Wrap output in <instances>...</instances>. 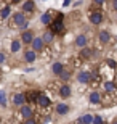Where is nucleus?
<instances>
[{"label": "nucleus", "instance_id": "nucleus-1", "mask_svg": "<svg viewBox=\"0 0 117 124\" xmlns=\"http://www.w3.org/2000/svg\"><path fill=\"white\" fill-rule=\"evenodd\" d=\"M64 19H58V18H53L51 23L48 24L50 26V32L51 34H63L64 32Z\"/></svg>", "mask_w": 117, "mask_h": 124}, {"label": "nucleus", "instance_id": "nucleus-15", "mask_svg": "<svg viewBox=\"0 0 117 124\" xmlns=\"http://www.w3.org/2000/svg\"><path fill=\"white\" fill-rule=\"evenodd\" d=\"M93 53H95L93 48H87V47H83L82 52H80V58H82V60H88V58H91Z\"/></svg>", "mask_w": 117, "mask_h": 124}, {"label": "nucleus", "instance_id": "nucleus-25", "mask_svg": "<svg viewBox=\"0 0 117 124\" xmlns=\"http://www.w3.org/2000/svg\"><path fill=\"white\" fill-rule=\"evenodd\" d=\"M59 78H61L63 82H66V81H69V78H71V73H69L68 69H63V71L59 73Z\"/></svg>", "mask_w": 117, "mask_h": 124}, {"label": "nucleus", "instance_id": "nucleus-5", "mask_svg": "<svg viewBox=\"0 0 117 124\" xmlns=\"http://www.w3.org/2000/svg\"><path fill=\"white\" fill-rule=\"evenodd\" d=\"M104 90H106V95H114V93L117 92V84L112 82V81H106V82L103 84Z\"/></svg>", "mask_w": 117, "mask_h": 124}, {"label": "nucleus", "instance_id": "nucleus-4", "mask_svg": "<svg viewBox=\"0 0 117 124\" xmlns=\"http://www.w3.org/2000/svg\"><path fill=\"white\" fill-rule=\"evenodd\" d=\"M27 19H26V16H24V13H14L13 15V19H11V26H21V24H24Z\"/></svg>", "mask_w": 117, "mask_h": 124}, {"label": "nucleus", "instance_id": "nucleus-11", "mask_svg": "<svg viewBox=\"0 0 117 124\" xmlns=\"http://www.w3.org/2000/svg\"><path fill=\"white\" fill-rule=\"evenodd\" d=\"M58 93L63 97V98H68V97H71V87H69L66 82L61 84V85L58 87Z\"/></svg>", "mask_w": 117, "mask_h": 124}, {"label": "nucleus", "instance_id": "nucleus-8", "mask_svg": "<svg viewBox=\"0 0 117 124\" xmlns=\"http://www.w3.org/2000/svg\"><path fill=\"white\" fill-rule=\"evenodd\" d=\"M103 13L101 11H91L90 13V23L91 24H101L103 23Z\"/></svg>", "mask_w": 117, "mask_h": 124}, {"label": "nucleus", "instance_id": "nucleus-34", "mask_svg": "<svg viewBox=\"0 0 117 124\" xmlns=\"http://www.w3.org/2000/svg\"><path fill=\"white\" fill-rule=\"evenodd\" d=\"M112 7H114V10H117V0H112Z\"/></svg>", "mask_w": 117, "mask_h": 124}, {"label": "nucleus", "instance_id": "nucleus-36", "mask_svg": "<svg viewBox=\"0 0 117 124\" xmlns=\"http://www.w3.org/2000/svg\"><path fill=\"white\" fill-rule=\"evenodd\" d=\"M112 124H117V121H116V123H112Z\"/></svg>", "mask_w": 117, "mask_h": 124}, {"label": "nucleus", "instance_id": "nucleus-32", "mask_svg": "<svg viewBox=\"0 0 117 124\" xmlns=\"http://www.w3.org/2000/svg\"><path fill=\"white\" fill-rule=\"evenodd\" d=\"M71 5V0H64L63 2V7H69Z\"/></svg>", "mask_w": 117, "mask_h": 124}, {"label": "nucleus", "instance_id": "nucleus-12", "mask_svg": "<svg viewBox=\"0 0 117 124\" xmlns=\"http://www.w3.org/2000/svg\"><path fill=\"white\" fill-rule=\"evenodd\" d=\"M32 39H34V34H32L31 31H23V34H21V44H31Z\"/></svg>", "mask_w": 117, "mask_h": 124}, {"label": "nucleus", "instance_id": "nucleus-16", "mask_svg": "<svg viewBox=\"0 0 117 124\" xmlns=\"http://www.w3.org/2000/svg\"><path fill=\"white\" fill-rule=\"evenodd\" d=\"M37 55H35V52L34 50H27L26 53H24V60L27 61V63H32V61H35Z\"/></svg>", "mask_w": 117, "mask_h": 124}, {"label": "nucleus", "instance_id": "nucleus-7", "mask_svg": "<svg viewBox=\"0 0 117 124\" xmlns=\"http://www.w3.org/2000/svg\"><path fill=\"white\" fill-rule=\"evenodd\" d=\"M21 110H19V113H21V116H23L24 119H27V118H32L34 116V111H32V108H31V105H21L19 106Z\"/></svg>", "mask_w": 117, "mask_h": 124}, {"label": "nucleus", "instance_id": "nucleus-26", "mask_svg": "<svg viewBox=\"0 0 117 124\" xmlns=\"http://www.w3.org/2000/svg\"><path fill=\"white\" fill-rule=\"evenodd\" d=\"M53 36H55V34H51L50 31H47L45 34H43V37H42V40L47 42V44H50V42H53Z\"/></svg>", "mask_w": 117, "mask_h": 124}, {"label": "nucleus", "instance_id": "nucleus-31", "mask_svg": "<svg viewBox=\"0 0 117 124\" xmlns=\"http://www.w3.org/2000/svg\"><path fill=\"white\" fill-rule=\"evenodd\" d=\"M93 3H95V5H98V7H101V5L106 3V0H93Z\"/></svg>", "mask_w": 117, "mask_h": 124}, {"label": "nucleus", "instance_id": "nucleus-2", "mask_svg": "<svg viewBox=\"0 0 117 124\" xmlns=\"http://www.w3.org/2000/svg\"><path fill=\"white\" fill-rule=\"evenodd\" d=\"M35 105L39 106L40 110H48L50 106H51V100L48 98L47 93L40 92V93H39V98H37V101H35Z\"/></svg>", "mask_w": 117, "mask_h": 124}, {"label": "nucleus", "instance_id": "nucleus-22", "mask_svg": "<svg viewBox=\"0 0 117 124\" xmlns=\"http://www.w3.org/2000/svg\"><path fill=\"white\" fill-rule=\"evenodd\" d=\"M64 69V66H63V63H55L53 66H51V71H53L56 76H59V73Z\"/></svg>", "mask_w": 117, "mask_h": 124}, {"label": "nucleus", "instance_id": "nucleus-14", "mask_svg": "<svg viewBox=\"0 0 117 124\" xmlns=\"http://www.w3.org/2000/svg\"><path fill=\"white\" fill-rule=\"evenodd\" d=\"M23 10L26 11V13H31V11H34L35 10V3H34V0H26L23 5Z\"/></svg>", "mask_w": 117, "mask_h": 124}, {"label": "nucleus", "instance_id": "nucleus-20", "mask_svg": "<svg viewBox=\"0 0 117 124\" xmlns=\"http://www.w3.org/2000/svg\"><path fill=\"white\" fill-rule=\"evenodd\" d=\"M76 45L80 47V48L87 47V37H85V36H79V37L76 39Z\"/></svg>", "mask_w": 117, "mask_h": 124}, {"label": "nucleus", "instance_id": "nucleus-27", "mask_svg": "<svg viewBox=\"0 0 117 124\" xmlns=\"http://www.w3.org/2000/svg\"><path fill=\"white\" fill-rule=\"evenodd\" d=\"M7 105V97H5V92L0 90V106H5Z\"/></svg>", "mask_w": 117, "mask_h": 124}, {"label": "nucleus", "instance_id": "nucleus-35", "mask_svg": "<svg viewBox=\"0 0 117 124\" xmlns=\"http://www.w3.org/2000/svg\"><path fill=\"white\" fill-rule=\"evenodd\" d=\"M10 2H11V3H18L19 0H10Z\"/></svg>", "mask_w": 117, "mask_h": 124}, {"label": "nucleus", "instance_id": "nucleus-24", "mask_svg": "<svg viewBox=\"0 0 117 124\" xmlns=\"http://www.w3.org/2000/svg\"><path fill=\"white\" fill-rule=\"evenodd\" d=\"M21 50V40H13L11 42V52L16 53V52Z\"/></svg>", "mask_w": 117, "mask_h": 124}, {"label": "nucleus", "instance_id": "nucleus-19", "mask_svg": "<svg viewBox=\"0 0 117 124\" xmlns=\"http://www.w3.org/2000/svg\"><path fill=\"white\" fill-rule=\"evenodd\" d=\"M51 19H53V16H50V11H47V13H43V15L40 16L42 24H47V26H48V24L51 23Z\"/></svg>", "mask_w": 117, "mask_h": 124}, {"label": "nucleus", "instance_id": "nucleus-6", "mask_svg": "<svg viewBox=\"0 0 117 124\" xmlns=\"http://www.w3.org/2000/svg\"><path fill=\"white\" fill-rule=\"evenodd\" d=\"M31 45H32V50H34V52H42L43 48H45L42 37H34V39H32V42H31Z\"/></svg>", "mask_w": 117, "mask_h": 124}, {"label": "nucleus", "instance_id": "nucleus-3", "mask_svg": "<svg viewBox=\"0 0 117 124\" xmlns=\"http://www.w3.org/2000/svg\"><path fill=\"white\" fill-rule=\"evenodd\" d=\"M91 79H93V74H91L90 71H80L79 76H77V81L80 84H88Z\"/></svg>", "mask_w": 117, "mask_h": 124}, {"label": "nucleus", "instance_id": "nucleus-29", "mask_svg": "<svg viewBox=\"0 0 117 124\" xmlns=\"http://www.w3.org/2000/svg\"><path fill=\"white\" fill-rule=\"evenodd\" d=\"M91 124H103V118H101V116H93Z\"/></svg>", "mask_w": 117, "mask_h": 124}, {"label": "nucleus", "instance_id": "nucleus-28", "mask_svg": "<svg viewBox=\"0 0 117 124\" xmlns=\"http://www.w3.org/2000/svg\"><path fill=\"white\" fill-rule=\"evenodd\" d=\"M106 64H108V66H109L111 69H116V68H117V63H116L114 60H109V58L106 60Z\"/></svg>", "mask_w": 117, "mask_h": 124}, {"label": "nucleus", "instance_id": "nucleus-10", "mask_svg": "<svg viewBox=\"0 0 117 124\" xmlns=\"http://www.w3.org/2000/svg\"><path fill=\"white\" fill-rule=\"evenodd\" d=\"M26 103V97H24V93L23 92H16L13 95V105L14 106H21V105H24Z\"/></svg>", "mask_w": 117, "mask_h": 124}, {"label": "nucleus", "instance_id": "nucleus-33", "mask_svg": "<svg viewBox=\"0 0 117 124\" xmlns=\"http://www.w3.org/2000/svg\"><path fill=\"white\" fill-rule=\"evenodd\" d=\"M3 61H5V55H3V53H0V63H3Z\"/></svg>", "mask_w": 117, "mask_h": 124}, {"label": "nucleus", "instance_id": "nucleus-30", "mask_svg": "<svg viewBox=\"0 0 117 124\" xmlns=\"http://www.w3.org/2000/svg\"><path fill=\"white\" fill-rule=\"evenodd\" d=\"M23 124H37V119L32 116V118H27V119H24Z\"/></svg>", "mask_w": 117, "mask_h": 124}, {"label": "nucleus", "instance_id": "nucleus-13", "mask_svg": "<svg viewBox=\"0 0 117 124\" xmlns=\"http://www.w3.org/2000/svg\"><path fill=\"white\" fill-rule=\"evenodd\" d=\"M55 110H56V113H58V115H68L69 113V106L66 105V103H58V105L55 106Z\"/></svg>", "mask_w": 117, "mask_h": 124}, {"label": "nucleus", "instance_id": "nucleus-17", "mask_svg": "<svg viewBox=\"0 0 117 124\" xmlns=\"http://www.w3.org/2000/svg\"><path fill=\"white\" fill-rule=\"evenodd\" d=\"M109 39H111V36H109V32H108V31H101V32H99L98 40L101 42V44H108Z\"/></svg>", "mask_w": 117, "mask_h": 124}, {"label": "nucleus", "instance_id": "nucleus-18", "mask_svg": "<svg viewBox=\"0 0 117 124\" xmlns=\"http://www.w3.org/2000/svg\"><path fill=\"white\" fill-rule=\"evenodd\" d=\"M91 119H93L91 115H83L77 119V124H91Z\"/></svg>", "mask_w": 117, "mask_h": 124}, {"label": "nucleus", "instance_id": "nucleus-9", "mask_svg": "<svg viewBox=\"0 0 117 124\" xmlns=\"http://www.w3.org/2000/svg\"><path fill=\"white\" fill-rule=\"evenodd\" d=\"M39 90H29V92H26L24 93V97H26V101L31 105V103H35L37 101V98H39Z\"/></svg>", "mask_w": 117, "mask_h": 124}, {"label": "nucleus", "instance_id": "nucleus-23", "mask_svg": "<svg viewBox=\"0 0 117 124\" xmlns=\"http://www.w3.org/2000/svg\"><path fill=\"white\" fill-rule=\"evenodd\" d=\"M10 13H11V8H10L8 5H7V7H5V8L0 11V18H2V19H7V18L10 16Z\"/></svg>", "mask_w": 117, "mask_h": 124}, {"label": "nucleus", "instance_id": "nucleus-21", "mask_svg": "<svg viewBox=\"0 0 117 124\" xmlns=\"http://www.w3.org/2000/svg\"><path fill=\"white\" fill-rule=\"evenodd\" d=\"M90 101H91V103H95V105H96V103H101V95H99L96 90L91 92L90 93Z\"/></svg>", "mask_w": 117, "mask_h": 124}]
</instances>
